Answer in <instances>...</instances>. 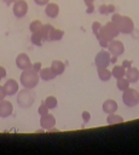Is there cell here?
Listing matches in <instances>:
<instances>
[{
    "label": "cell",
    "instance_id": "6da1fadb",
    "mask_svg": "<svg viewBox=\"0 0 139 155\" xmlns=\"http://www.w3.org/2000/svg\"><path fill=\"white\" fill-rule=\"evenodd\" d=\"M111 22H114L122 34H131L134 30V22L128 16H122L120 13H114L111 17Z\"/></svg>",
    "mask_w": 139,
    "mask_h": 155
},
{
    "label": "cell",
    "instance_id": "7a4b0ae2",
    "mask_svg": "<svg viewBox=\"0 0 139 155\" xmlns=\"http://www.w3.org/2000/svg\"><path fill=\"white\" fill-rule=\"evenodd\" d=\"M39 80H40V76L37 71H35L33 68L25 69L21 74V84L25 88H34L39 84Z\"/></svg>",
    "mask_w": 139,
    "mask_h": 155
},
{
    "label": "cell",
    "instance_id": "3957f363",
    "mask_svg": "<svg viewBox=\"0 0 139 155\" xmlns=\"http://www.w3.org/2000/svg\"><path fill=\"white\" fill-rule=\"evenodd\" d=\"M35 98H36V94L33 91V88H25L24 87L17 96V103L22 108H29L34 104Z\"/></svg>",
    "mask_w": 139,
    "mask_h": 155
},
{
    "label": "cell",
    "instance_id": "277c9868",
    "mask_svg": "<svg viewBox=\"0 0 139 155\" xmlns=\"http://www.w3.org/2000/svg\"><path fill=\"white\" fill-rule=\"evenodd\" d=\"M118 33H120V31H118L116 24L110 21V22H108L106 24L102 25L99 33H98L95 36H97V39H98V38H103V39H105V40H108V41L110 42L111 40H114V39L118 35Z\"/></svg>",
    "mask_w": 139,
    "mask_h": 155
},
{
    "label": "cell",
    "instance_id": "5b68a950",
    "mask_svg": "<svg viewBox=\"0 0 139 155\" xmlns=\"http://www.w3.org/2000/svg\"><path fill=\"white\" fill-rule=\"evenodd\" d=\"M122 101L126 107H135L139 103V92L134 88H128L123 91Z\"/></svg>",
    "mask_w": 139,
    "mask_h": 155
},
{
    "label": "cell",
    "instance_id": "8992f818",
    "mask_svg": "<svg viewBox=\"0 0 139 155\" xmlns=\"http://www.w3.org/2000/svg\"><path fill=\"white\" fill-rule=\"evenodd\" d=\"M110 59H111V54L109 51L102 50L97 53L95 58H94V63L97 65V68H106L110 64Z\"/></svg>",
    "mask_w": 139,
    "mask_h": 155
},
{
    "label": "cell",
    "instance_id": "52a82bcc",
    "mask_svg": "<svg viewBox=\"0 0 139 155\" xmlns=\"http://www.w3.org/2000/svg\"><path fill=\"white\" fill-rule=\"evenodd\" d=\"M12 11H13V15L17 18L24 17L27 15V12H28V2L25 0H16L13 2Z\"/></svg>",
    "mask_w": 139,
    "mask_h": 155
},
{
    "label": "cell",
    "instance_id": "ba28073f",
    "mask_svg": "<svg viewBox=\"0 0 139 155\" xmlns=\"http://www.w3.org/2000/svg\"><path fill=\"white\" fill-rule=\"evenodd\" d=\"M108 48H109L110 54L116 56V57L117 56H121L124 52V45H123V42L120 41V40H116V39H114V40H111L109 42Z\"/></svg>",
    "mask_w": 139,
    "mask_h": 155
},
{
    "label": "cell",
    "instance_id": "9c48e42d",
    "mask_svg": "<svg viewBox=\"0 0 139 155\" xmlns=\"http://www.w3.org/2000/svg\"><path fill=\"white\" fill-rule=\"evenodd\" d=\"M16 65L17 68H19L21 70H25V69H29L31 68V62H30V58L27 53H19L16 58Z\"/></svg>",
    "mask_w": 139,
    "mask_h": 155
},
{
    "label": "cell",
    "instance_id": "30bf717a",
    "mask_svg": "<svg viewBox=\"0 0 139 155\" xmlns=\"http://www.w3.org/2000/svg\"><path fill=\"white\" fill-rule=\"evenodd\" d=\"M56 125V119L53 115L51 114H45V115H41L40 117V126L45 130H51Z\"/></svg>",
    "mask_w": 139,
    "mask_h": 155
},
{
    "label": "cell",
    "instance_id": "8fae6325",
    "mask_svg": "<svg viewBox=\"0 0 139 155\" xmlns=\"http://www.w3.org/2000/svg\"><path fill=\"white\" fill-rule=\"evenodd\" d=\"M2 87H4V91H5L6 96H13L18 91V82L15 79H10L4 84Z\"/></svg>",
    "mask_w": 139,
    "mask_h": 155
},
{
    "label": "cell",
    "instance_id": "7c38bea8",
    "mask_svg": "<svg viewBox=\"0 0 139 155\" xmlns=\"http://www.w3.org/2000/svg\"><path fill=\"white\" fill-rule=\"evenodd\" d=\"M13 111V105L11 102L8 101H0V117H6V116H10Z\"/></svg>",
    "mask_w": 139,
    "mask_h": 155
},
{
    "label": "cell",
    "instance_id": "4fadbf2b",
    "mask_svg": "<svg viewBox=\"0 0 139 155\" xmlns=\"http://www.w3.org/2000/svg\"><path fill=\"white\" fill-rule=\"evenodd\" d=\"M45 13L50 18H56L59 13V6L56 2H47L45 5Z\"/></svg>",
    "mask_w": 139,
    "mask_h": 155
},
{
    "label": "cell",
    "instance_id": "5bb4252c",
    "mask_svg": "<svg viewBox=\"0 0 139 155\" xmlns=\"http://www.w3.org/2000/svg\"><path fill=\"white\" fill-rule=\"evenodd\" d=\"M117 110V103L114 99H106L103 103V111L106 114H112Z\"/></svg>",
    "mask_w": 139,
    "mask_h": 155
},
{
    "label": "cell",
    "instance_id": "9a60e30c",
    "mask_svg": "<svg viewBox=\"0 0 139 155\" xmlns=\"http://www.w3.org/2000/svg\"><path fill=\"white\" fill-rule=\"evenodd\" d=\"M126 79L129 82H137L139 80V70L134 67H131L126 70Z\"/></svg>",
    "mask_w": 139,
    "mask_h": 155
},
{
    "label": "cell",
    "instance_id": "2e32d148",
    "mask_svg": "<svg viewBox=\"0 0 139 155\" xmlns=\"http://www.w3.org/2000/svg\"><path fill=\"white\" fill-rule=\"evenodd\" d=\"M39 76H40L41 80H44V81H50V80H53L57 75L52 71L51 68H42V69L39 71Z\"/></svg>",
    "mask_w": 139,
    "mask_h": 155
},
{
    "label": "cell",
    "instance_id": "e0dca14e",
    "mask_svg": "<svg viewBox=\"0 0 139 155\" xmlns=\"http://www.w3.org/2000/svg\"><path fill=\"white\" fill-rule=\"evenodd\" d=\"M51 69H52V71H53L56 75H60V74H63L64 70H65V64H64L63 62L56 59V61L52 62V64H51Z\"/></svg>",
    "mask_w": 139,
    "mask_h": 155
},
{
    "label": "cell",
    "instance_id": "ac0fdd59",
    "mask_svg": "<svg viewBox=\"0 0 139 155\" xmlns=\"http://www.w3.org/2000/svg\"><path fill=\"white\" fill-rule=\"evenodd\" d=\"M64 36V31L60 30V29H56V28H52L50 34H48V41H58L60 40Z\"/></svg>",
    "mask_w": 139,
    "mask_h": 155
},
{
    "label": "cell",
    "instance_id": "d6986e66",
    "mask_svg": "<svg viewBox=\"0 0 139 155\" xmlns=\"http://www.w3.org/2000/svg\"><path fill=\"white\" fill-rule=\"evenodd\" d=\"M111 75L116 79H121L126 75V69L122 67V65H115L111 70Z\"/></svg>",
    "mask_w": 139,
    "mask_h": 155
},
{
    "label": "cell",
    "instance_id": "ffe728a7",
    "mask_svg": "<svg viewBox=\"0 0 139 155\" xmlns=\"http://www.w3.org/2000/svg\"><path fill=\"white\" fill-rule=\"evenodd\" d=\"M98 76L102 81H108L111 79V71L106 68H98Z\"/></svg>",
    "mask_w": 139,
    "mask_h": 155
},
{
    "label": "cell",
    "instance_id": "44dd1931",
    "mask_svg": "<svg viewBox=\"0 0 139 155\" xmlns=\"http://www.w3.org/2000/svg\"><path fill=\"white\" fill-rule=\"evenodd\" d=\"M109 116L106 117V122L109 125H115V124H121L123 122V117L120 116V115H116V114H108Z\"/></svg>",
    "mask_w": 139,
    "mask_h": 155
},
{
    "label": "cell",
    "instance_id": "7402d4cb",
    "mask_svg": "<svg viewBox=\"0 0 139 155\" xmlns=\"http://www.w3.org/2000/svg\"><path fill=\"white\" fill-rule=\"evenodd\" d=\"M129 81L126 79V78H121V79H117V82H116V86L120 91H126L129 88Z\"/></svg>",
    "mask_w": 139,
    "mask_h": 155
},
{
    "label": "cell",
    "instance_id": "603a6c76",
    "mask_svg": "<svg viewBox=\"0 0 139 155\" xmlns=\"http://www.w3.org/2000/svg\"><path fill=\"white\" fill-rule=\"evenodd\" d=\"M42 36H41V34L39 33V31H34V33H31V36H30V41H31V44H34V45H36V46H41L42 45Z\"/></svg>",
    "mask_w": 139,
    "mask_h": 155
},
{
    "label": "cell",
    "instance_id": "cb8c5ba5",
    "mask_svg": "<svg viewBox=\"0 0 139 155\" xmlns=\"http://www.w3.org/2000/svg\"><path fill=\"white\" fill-rule=\"evenodd\" d=\"M52 28H53V27H52L51 24H44L42 28L39 30V33L41 34V36H42L44 40H47V39H48V34H50V31H51Z\"/></svg>",
    "mask_w": 139,
    "mask_h": 155
},
{
    "label": "cell",
    "instance_id": "d4e9b609",
    "mask_svg": "<svg viewBox=\"0 0 139 155\" xmlns=\"http://www.w3.org/2000/svg\"><path fill=\"white\" fill-rule=\"evenodd\" d=\"M45 104L47 105L48 109H54V108L57 107L58 102H57V98H56V97H53V96H48V97L45 99Z\"/></svg>",
    "mask_w": 139,
    "mask_h": 155
},
{
    "label": "cell",
    "instance_id": "484cf974",
    "mask_svg": "<svg viewBox=\"0 0 139 155\" xmlns=\"http://www.w3.org/2000/svg\"><path fill=\"white\" fill-rule=\"evenodd\" d=\"M42 25H44V24L41 23V21L35 19V21L30 22V24H29V29H30L31 33H34V31H39V30L42 28Z\"/></svg>",
    "mask_w": 139,
    "mask_h": 155
},
{
    "label": "cell",
    "instance_id": "4316f807",
    "mask_svg": "<svg viewBox=\"0 0 139 155\" xmlns=\"http://www.w3.org/2000/svg\"><path fill=\"white\" fill-rule=\"evenodd\" d=\"M37 113L40 114V116H41V115H45V114H48V108H47V105L45 104V102L40 104L39 109H37Z\"/></svg>",
    "mask_w": 139,
    "mask_h": 155
},
{
    "label": "cell",
    "instance_id": "83f0119b",
    "mask_svg": "<svg viewBox=\"0 0 139 155\" xmlns=\"http://www.w3.org/2000/svg\"><path fill=\"white\" fill-rule=\"evenodd\" d=\"M100 28H102V24H100L99 22H93V24H92V31H93L95 35L99 33Z\"/></svg>",
    "mask_w": 139,
    "mask_h": 155
},
{
    "label": "cell",
    "instance_id": "f1b7e54d",
    "mask_svg": "<svg viewBox=\"0 0 139 155\" xmlns=\"http://www.w3.org/2000/svg\"><path fill=\"white\" fill-rule=\"evenodd\" d=\"M82 119H83V122L87 124V122L89 121V119H91V114H89L88 111H83V113H82Z\"/></svg>",
    "mask_w": 139,
    "mask_h": 155
},
{
    "label": "cell",
    "instance_id": "f546056e",
    "mask_svg": "<svg viewBox=\"0 0 139 155\" xmlns=\"http://www.w3.org/2000/svg\"><path fill=\"white\" fill-rule=\"evenodd\" d=\"M99 13L100 15H108V8H106V5H100L99 8H98Z\"/></svg>",
    "mask_w": 139,
    "mask_h": 155
},
{
    "label": "cell",
    "instance_id": "4dcf8cb0",
    "mask_svg": "<svg viewBox=\"0 0 139 155\" xmlns=\"http://www.w3.org/2000/svg\"><path fill=\"white\" fill-rule=\"evenodd\" d=\"M31 68H33L35 71H37V73H39V71L41 70V63H40V62H36V63H34V64H33V67H31Z\"/></svg>",
    "mask_w": 139,
    "mask_h": 155
},
{
    "label": "cell",
    "instance_id": "1f68e13d",
    "mask_svg": "<svg viewBox=\"0 0 139 155\" xmlns=\"http://www.w3.org/2000/svg\"><path fill=\"white\" fill-rule=\"evenodd\" d=\"M106 8H108V13H114L115 12V5L114 4L106 5Z\"/></svg>",
    "mask_w": 139,
    "mask_h": 155
},
{
    "label": "cell",
    "instance_id": "d6a6232c",
    "mask_svg": "<svg viewBox=\"0 0 139 155\" xmlns=\"http://www.w3.org/2000/svg\"><path fill=\"white\" fill-rule=\"evenodd\" d=\"M122 67H123L124 69H126V68L128 69V68H131V67H132V62H131V61H128V59H126V61H123V62H122Z\"/></svg>",
    "mask_w": 139,
    "mask_h": 155
},
{
    "label": "cell",
    "instance_id": "836d02e7",
    "mask_svg": "<svg viewBox=\"0 0 139 155\" xmlns=\"http://www.w3.org/2000/svg\"><path fill=\"white\" fill-rule=\"evenodd\" d=\"M34 2H35L36 5H39V6H44V5H46L47 2H50V0H34Z\"/></svg>",
    "mask_w": 139,
    "mask_h": 155
},
{
    "label": "cell",
    "instance_id": "e575fe53",
    "mask_svg": "<svg viewBox=\"0 0 139 155\" xmlns=\"http://www.w3.org/2000/svg\"><path fill=\"white\" fill-rule=\"evenodd\" d=\"M6 76V69L4 67H0V80Z\"/></svg>",
    "mask_w": 139,
    "mask_h": 155
},
{
    "label": "cell",
    "instance_id": "d590c367",
    "mask_svg": "<svg viewBox=\"0 0 139 155\" xmlns=\"http://www.w3.org/2000/svg\"><path fill=\"white\" fill-rule=\"evenodd\" d=\"M93 11H94V6H93V4H91V5H87L86 12H87V13H92Z\"/></svg>",
    "mask_w": 139,
    "mask_h": 155
},
{
    "label": "cell",
    "instance_id": "8d00e7d4",
    "mask_svg": "<svg viewBox=\"0 0 139 155\" xmlns=\"http://www.w3.org/2000/svg\"><path fill=\"white\" fill-rule=\"evenodd\" d=\"M5 96H6V93H5V91H4V87L0 86V101H2V99L5 98Z\"/></svg>",
    "mask_w": 139,
    "mask_h": 155
},
{
    "label": "cell",
    "instance_id": "74e56055",
    "mask_svg": "<svg viewBox=\"0 0 139 155\" xmlns=\"http://www.w3.org/2000/svg\"><path fill=\"white\" fill-rule=\"evenodd\" d=\"M2 1H4L6 5H11V4H13L16 0H2Z\"/></svg>",
    "mask_w": 139,
    "mask_h": 155
},
{
    "label": "cell",
    "instance_id": "f35d334b",
    "mask_svg": "<svg viewBox=\"0 0 139 155\" xmlns=\"http://www.w3.org/2000/svg\"><path fill=\"white\" fill-rule=\"evenodd\" d=\"M83 2H85L86 5H91V4L94 2V0H83Z\"/></svg>",
    "mask_w": 139,
    "mask_h": 155
},
{
    "label": "cell",
    "instance_id": "ab89813d",
    "mask_svg": "<svg viewBox=\"0 0 139 155\" xmlns=\"http://www.w3.org/2000/svg\"><path fill=\"white\" fill-rule=\"evenodd\" d=\"M116 59H117V58H116V56H112V57H111V59H110V63H115V62H116Z\"/></svg>",
    "mask_w": 139,
    "mask_h": 155
}]
</instances>
